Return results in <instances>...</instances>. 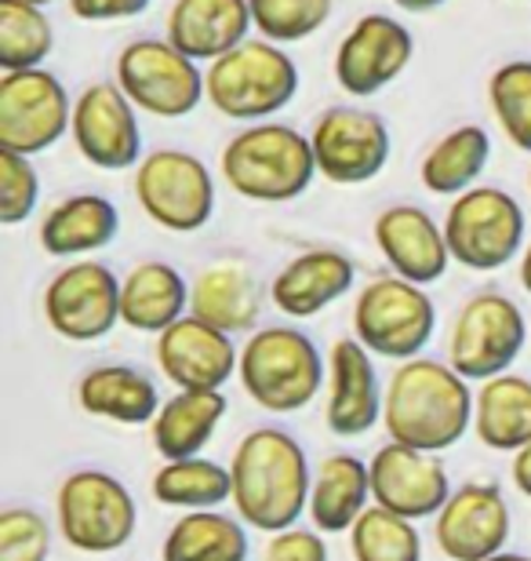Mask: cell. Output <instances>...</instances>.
<instances>
[{"mask_svg": "<svg viewBox=\"0 0 531 561\" xmlns=\"http://www.w3.org/2000/svg\"><path fill=\"white\" fill-rule=\"evenodd\" d=\"M233 511L258 533L291 529L310 511L313 467L296 437L280 426H255L233 448Z\"/></svg>", "mask_w": 531, "mask_h": 561, "instance_id": "cell-1", "label": "cell"}, {"mask_svg": "<svg viewBox=\"0 0 531 561\" xmlns=\"http://www.w3.org/2000/svg\"><path fill=\"white\" fill-rule=\"evenodd\" d=\"M473 394L466 376H459L448 362L437 357H408L397 362L386 401H382V426L390 442L423 448V453H448L473 431Z\"/></svg>", "mask_w": 531, "mask_h": 561, "instance_id": "cell-2", "label": "cell"}, {"mask_svg": "<svg viewBox=\"0 0 531 561\" xmlns=\"http://www.w3.org/2000/svg\"><path fill=\"white\" fill-rule=\"evenodd\" d=\"M219 168L233 194L255 205H288L307 194L318 179L310 136L280 121L244 125L222 146Z\"/></svg>", "mask_w": 531, "mask_h": 561, "instance_id": "cell-3", "label": "cell"}, {"mask_svg": "<svg viewBox=\"0 0 531 561\" xmlns=\"http://www.w3.org/2000/svg\"><path fill=\"white\" fill-rule=\"evenodd\" d=\"M236 379L258 409L288 416L321 394V383H327V357H321L307 332L291 324H266L244 340Z\"/></svg>", "mask_w": 531, "mask_h": 561, "instance_id": "cell-4", "label": "cell"}, {"mask_svg": "<svg viewBox=\"0 0 531 561\" xmlns=\"http://www.w3.org/2000/svg\"><path fill=\"white\" fill-rule=\"evenodd\" d=\"M299 84L302 77L296 59L266 37H247L222 59L208 62L205 70L208 106L230 121H244V125H258L291 106Z\"/></svg>", "mask_w": 531, "mask_h": 561, "instance_id": "cell-5", "label": "cell"}, {"mask_svg": "<svg viewBox=\"0 0 531 561\" xmlns=\"http://www.w3.org/2000/svg\"><path fill=\"white\" fill-rule=\"evenodd\" d=\"M59 536L81 554H113L139 529V503L117 474L99 467L73 470L55 492Z\"/></svg>", "mask_w": 531, "mask_h": 561, "instance_id": "cell-6", "label": "cell"}, {"mask_svg": "<svg viewBox=\"0 0 531 561\" xmlns=\"http://www.w3.org/2000/svg\"><path fill=\"white\" fill-rule=\"evenodd\" d=\"M524 208L503 186H473L451 197L445 211V238L451 260L466 271H503L524 252Z\"/></svg>", "mask_w": 531, "mask_h": 561, "instance_id": "cell-7", "label": "cell"}, {"mask_svg": "<svg viewBox=\"0 0 531 561\" xmlns=\"http://www.w3.org/2000/svg\"><path fill=\"white\" fill-rule=\"evenodd\" d=\"M437 332V307L426 285L397 274L368 280L354 299V340L376 357L408 362L426 351Z\"/></svg>", "mask_w": 531, "mask_h": 561, "instance_id": "cell-8", "label": "cell"}, {"mask_svg": "<svg viewBox=\"0 0 531 561\" xmlns=\"http://www.w3.org/2000/svg\"><path fill=\"white\" fill-rule=\"evenodd\" d=\"M117 84L135 110L161 121L189 117L205 103V70L168 37L128 41L117 55Z\"/></svg>", "mask_w": 531, "mask_h": 561, "instance_id": "cell-9", "label": "cell"}, {"mask_svg": "<svg viewBox=\"0 0 531 561\" xmlns=\"http://www.w3.org/2000/svg\"><path fill=\"white\" fill-rule=\"evenodd\" d=\"M528 343L524 310L506 291L484 288L459 307L448 332V365L470 383L510 373Z\"/></svg>", "mask_w": 531, "mask_h": 561, "instance_id": "cell-10", "label": "cell"}, {"mask_svg": "<svg viewBox=\"0 0 531 561\" xmlns=\"http://www.w3.org/2000/svg\"><path fill=\"white\" fill-rule=\"evenodd\" d=\"M135 201L168 233H197L215 216V179L197 153L150 150L135 168Z\"/></svg>", "mask_w": 531, "mask_h": 561, "instance_id": "cell-11", "label": "cell"}, {"mask_svg": "<svg viewBox=\"0 0 531 561\" xmlns=\"http://www.w3.org/2000/svg\"><path fill=\"white\" fill-rule=\"evenodd\" d=\"M73 125V99L51 70H15L0 77V150L37 157Z\"/></svg>", "mask_w": 531, "mask_h": 561, "instance_id": "cell-12", "label": "cell"}, {"mask_svg": "<svg viewBox=\"0 0 531 561\" xmlns=\"http://www.w3.org/2000/svg\"><path fill=\"white\" fill-rule=\"evenodd\" d=\"M48 329L66 343H95L120 321V277L99 260H73L41 296Z\"/></svg>", "mask_w": 531, "mask_h": 561, "instance_id": "cell-13", "label": "cell"}, {"mask_svg": "<svg viewBox=\"0 0 531 561\" xmlns=\"http://www.w3.org/2000/svg\"><path fill=\"white\" fill-rule=\"evenodd\" d=\"M318 175L335 186H360L382 175L390 164L393 136L376 110L365 106H332L313 121L310 131Z\"/></svg>", "mask_w": 531, "mask_h": 561, "instance_id": "cell-14", "label": "cell"}, {"mask_svg": "<svg viewBox=\"0 0 531 561\" xmlns=\"http://www.w3.org/2000/svg\"><path fill=\"white\" fill-rule=\"evenodd\" d=\"M70 139L77 153L103 172H124V168H139L142 161L139 110L120 92L117 81L88 84L73 99Z\"/></svg>", "mask_w": 531, "mask_h": 561, "instance_id": "cell-15", "label": "cell"}, {"mask_svg": "<svg viewBox=\"0 0 531 561\" xmlns=\"http://www.w3.org/2000/svg\"><path fill=\"white\" fill-rule=\"evenodd\" d=\"M415 37L401 19L360 15L335 48V84L349 99H371L408 70Z\"/></svg>", "mask_w": 531, "mask_h": 561, "instance_id": "cell-16", "label": "cell"}, {"mask_svg": "<svg viewBox=\"0 0 531 561\" xmlns=\"http://www.w3.org/2000/svg\"><path fill=\"white\" fill-rule=\"evenodd\" d=\"M513 533V514L499 485L466 481L451 489L448 503L437 514L434 536L448 561H488L506 551Z\"/></svg>", "mask_w": 531, "mask_h": 561, "instance_id": "cell-17", "label": "cell"}, {"mask_svg": "<svg viewBox=\"0 0 531 561\" xmlns=\"http://www.w3.org/2000/svg\"><path fill=\"white\" fill-rule=\"evenodd\" d=\"M371 470V500L401 518L423 522L437 518L451 496V478L445 459L423 448L386 442L368 459Z\"/></svg>", "mask_w": 531, "mask_h": 561, "instance_id": "cell-18", "label": "cell"}, {"mask_svg": "<svg viewBox=\"0 0 531 561\" xmlns=\"http://www.w3.org/2000/svg\"><path fill=\"white\" fill-rule=\"evenodd\" d=\"M157 368L175 390H222L241 368V346L230 332L194 318H178L157 335Z\"/></svg>", "mask_w": 531, "mask_h": 561, "instance_id": "cell-19", "label": "cell"}, {"mask_svg": "<svg viewBox=\"0 0 531 561\" xmlns=\"http://www.w3.org/2000/svg\"><path fill=\"white\" fill-rule=\"evenodd\" d=\"M386 387L379 379L376 354L360 340H335L327 351L324 423L335 437H360L382 423Z\"/></svg>", "mask_w": 531, "mask_h": 561, "instance_id": "cell-20", "label": "cell"}, {"mask_svg": "<svg viewBox=\"0 0 531 561\" xmlns=\"http://www.w3.org/2000/svg\"><path fill=\"white\" fill-rule=\"evenodd\" d=\"M382 260L390 263V271L415 280V285H434L448 274L451 252L445 238V222H437L419 205H390L379 211L376 227H371Z\"/></svg>", "mask_w": 531, "mask_h": 561, "instance_id": "cell-21", "label": "cell"}, {"mask_svg": "<svg viewBox=\"0 0 531 561\" xmlns=\"http://www.w3.org/2000/svg\"><path fill=\"white\" fill-rule=\"evenodd\" d=\"M357 280V266L338 249H310L288 260L269 280V302L288 318H313L332 302L349 296Z\"/></svg>", "mask_w": 531, "mask_h": 561, "instance_id": "cell-22", "label": "cell"}, {"mask_svg": "<svg viewBox=\"0 0 531 561\" xmlns=\"http://www.w3.org/2000/svg\"><path fill=\"white\" fill-rule=\"evenodd\" d=\"M189 313L230 335L255 332L258 313H263V285L252 263L236 255L208 263L189 285Z\"/></svg>", "mask_w": 531, "mask_h": 561, "instance_id": "cell-23", "label": "cell"}, {"mask_svg": "<svg viewBox=\"0 0 531 561\" xmlns=\"http://www.w3.org/2000/svg\"><path fill=\"white\" fill-rule=\"evenodd\" d=\"M255 30L247 0H175L164 37L197 62H215Z\"/></svg>", "mask_w": 531, "mask_h": 561, "instance_id": "cell-24", "label": "cell"}, {"mask_svg": "<svg viewBox=\"0 0 531 561\" xmlns=\"http://www.w3.org/2000/svg\"><path fill=\"white\" fill-rule=\"evenodd\" d=\"M120 211L103 194H70L41 219L37 241L55 260H88L117 241Z\"/></svg>", "mask_w": 531, "mask_h": 561, "instance_id": "cell-25", "label": "cell"}, {"mask_svg": "<svg viewBox=\"0 0 531 561\" xmlns=\"http://www.w3.org/2000/svg\"><path fill=\"white\" fill-rule=\"evenodd\" d=\"M189 313V280L164 260H142L120 277V324L161 335Z\"/></svg>", "mask_w": 531, "mask_h": 561, "instance_id": "cell-26", "label": "cell"}, {"mask_svg": "<svg viewBox=\"0 0 531 561\" xmlns=\"http://www.w3.org/2000/svg\"><path fill=\"white\" fill-rule=\"evenodd\" d=\"M77 405L95 420L120 426L153 423L161 412V390L135 365H95L77 379Z\"/></svg>", "mask_w": 531, "mask_h": 561, "instance_id": "cell-27", "label": "cell"}, {"mask_svg": "<svg viewBox=\"0 0 531 561\" xmlns=\"http://www.w3.org/2000/svg\"><path fill=\"white\" fill-rule=\"evenodd\" d=\"M371 470L360 456L332 453L313 470L310 485V522L324 536L349 533L354 522L371 507Z\"/></svg>", "mask_w": 531, "mask_h": 561, "instance_id": "cell-28", "label": "cell"}, {"mask_svg": "<svg viewBox=\"0 0 531 561\" xmlns=\"http://www.w3.org/2000/svg\"><path fill=\"white\" fill-rule=\"evenodd\" d=\"M226 409H230V401H226L222 390H175V398H168L150 423L157 456L164 459L205 456Z\"/></svg>", "mask_w": 531, "mask_h": 561, "instance_id": "cell-29", "label": "cell"}, {"mask_svg": "<svg viewBox=\"0 0 531 561\" xmlns=\"http://www.w3.org/2000/svg\"><path fill=\"white\" fill-rule=\"evenodd\" d=\"M473 434L492 453H521L531 442V379L503 373L473 394Z\"/></svg>", "mask_w": 531, "mask_h": 561, "instance_id": "cell-30", "label": "cell"}, {"mask_svg": "<svg viewBox=\"0 0 531 561\" xmlns=\"http://www.w3.org/2000/svg\"><path fill=\"white\" fill-rule=\"evenodd\" d=\"M488 157H492L488 128L459 125L426 150L419 164V183L429 194L459 197L477 186V179L484 175V168H488Z\"/></svg>", "mask_w": 531, "mask_h": 561, "instance_id": "cell-31", "label": "cell"}, {"mask_svg": "<svg viewBox=\"0 0 531 561\" xmlns=\"http://www.w3.org/2000/svg\"><path fill=\"white\" fill-rule=\"evenodd\" d=\"M247 529L222 511H186L164 536L161 561H247Z\"/></svg>", "mask_w": 531, "mask_h": 561, "instance_id": "cell-32", "label": "cell"}, {"mask_svg": "<svg viewBox=\"0 0 531 561\" xmlns=\"http://www.w3.org/2000/svg\"><path fill=\"white\" fill-rule=\"evenodd\" d=\"M153 500L172 511H219L226 500H233L230 467L208 456L164 459L153 474Z\"/></svg>", "mask_w": 531, "mask_h": 561, "instance_id": "cell-33", "label": "cell"}, {"mask_svg": "<svg viewBox=\"0 0 531 561\" xmlns=\"http://www.w3.org/2000/svg\"><path fill=\"white\" fill-rule=\"evenodd\" d=\"M55 48V26L41 4L0 0V70H37Z\"/></svg>", "mask_w": 531, "mask_h": 561, "instance_id": "cell-34", "label": "cell"}, {"mask_svg": "<svg viewBox=\"0 0 531 561\" xmlns=\"http://www.w3.org/2000/svg\"><path fill=\"white\" fill-rule=\"evenodd\" d=\"M349 551L354 561H423V536L412 518L371 503L349 529Z\"/></svg>", "mask_w": 531, "mask_h": 561, "instance_id": "cell-35", "label": "cell"}, {"mask_svg": "<svg viewBox=\"0 0 531 561\" xmlns=\"http://www.w3.org/2000/svg\"><path fill=\"white\" fill-rule=\"evenodd\" d=\"M488 110L513 150L531 153V59H510L488 77Z\"/></svg>", "mask_w": 531, "mask_h": 561, "instance_id": "cell-36", "label": "cell"}, {"mask_svg": "<svg viewBox=\"0 0 531 561\" xmlns=\"http://www.w3.org/2000/svg\"><path fill=\"white\" fill-rule=\"evenodd\" d=\"M258 37L274 44H299L313 37L335 11V0H247Z\"/></svg>", "mask_w": 531, "mask_h": 561, "instance_id": "cell-37", "label": "cell"}, {"mask_svg": "<svg viewBox=\"0 0 531 561\" xmlns=\"http://www.w3.org/2000/svg\"><path fill=\"white\" fill-rule=\"evenodd\" d=\"M41 201V175L33 168V157L0 150V222L19 227L37 211Z\"/></svg>", "mask_w": 531, "mask_h": 561, "instance_id": "cell-38", "label": "cell"}, {"mask_svg": "<svg viewBox=\"0 0 531 561\" xmlns=\"http://www.w3.org/2000/svg\"><path fill=\"white\" fill-rule=\"evenodd\" d=\"M51 525L33 507L0 511V561H48Z\"/></svg>", "mask_w": 531, "mask_h": 561, "instance_id": "cell-39", "label": "cell"}, {"mask_svg": "<svg viewBox=\"0 0 531 561\" xmlns=\"http://www.w3.org/2000/svg\"><path fill=\"white\" fill-rule=\"evenodd\" d=\"M263 561H327L324 533L299 529V525H291V529H280V533H269Z\"/></svg>", "mask_w": 531, "mask_h": 561, "instance_id": "cell-40", "label": "cell"}, {"mask_svg": "<svg viewBox=\"0 0 531 561\" xmlns=\"http://www.w3.org/2000/svg\"><path fill=\"white\" fill-rule=\"evenodd\" d=\"M66 4L81 22H124L146 15L153 0H66Z\"/></svg>", "mask_w": 531, "mask_h": 561, "instance_id": "cell-41", "label": "cell"}, {"mask_svg": "<svg viewBox=\"0 0 531 561\" xmlns=\"http://www.w3.org/2000/svg\"><path fill=\"white\" fill-rule=\"evenodd\" d=\"M510 478L521 496L531 500V442L521 448V453H513V463H510Z\"/></svg>", "mask_w": 531, "mask_h": 561, "instance_id": "cell-42", "label": "cell"}, {"mask_svg": "<svg viewBox=\"0 0 531 561\" xmlns=\"http://www.w3.org/2000/svg\"><path fill=\"white\" fill-rule=\"evenodd\" d=\"M401 11H412V15H423V11H437V8H445L448 0H393Z\"/></svg>", "mask_w": 531, "mask_h": 561, "instance_id": "cell-43", "label": "cell"}, {"mask_svg": "<svg viewBox=\"0 0 531 561\" xmlns=\"http://www.w3.org/2000/svg\"><path fill=\"white\" fill-rule=\"evenodd\" d=\"M517 274H521V285H524V291L531 296V241L524 244V252H521V271H517Z\"/></svg>", "mask_w": 531, "mask_h": 561, "instance_id": "cell-44", "label": "cell"}, {"mask_svg": "<svg viewBox=\"0 0 531 561\" xmlns=\"http://www.w3.org/2000/svg\"><path fill=\"white\" fill-rule=\"evenodd\" d=\"M488 561H531L528 554H517V551H499V554H492Z\"/></svg>", "mask_w": 531, "mask_h": 561, "instance_id": "cell-45", "label": "cell"}, {"mask_svg": "<svg viewBox=\"0 0 531 561\" xmlns=\"http://www.w3.org/2000/svg\"><path fill=\"white\" fill-rule=\"evenodd\" d=\"M30 4H41V8H48V4H55V0H30Z\"/></svg>", "mask_w": 531, "mask_h": 561, "instance_id": "cell-46", "label": "cell"}, {"mask_svg": "<svg viewBox=\"0 0 531 561\" xmlns=\"http://www.w3.org/2000/svg\"><path fill=\"white\" fill-rule=\"evenodd\" d=\"M528 190H531V168H528Z\"/></svg>", "mask_w": 531, "mask_h": 561, "instance_id": "cell-47", "label": "cell"}]
</instances>
